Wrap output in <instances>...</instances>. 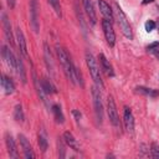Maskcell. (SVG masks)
<instances>
[{"label": "cell", "mask_w": 159, "mask_h": 159, "mask_svg": "<svg viewBox=\"0 0 159 159\" xmlns=\"http://www.w3.org/2000/svg\"><path fill=\"white\" fill-rule=\"evenodd\" d=\"M56 55H57V58L60 61V65L62 67V71L65 73V76L67 77L68 81H71L72 83H76V77H75V65L70 57V55L67 53V51L60 46V45H56Z\"/></svg>", "instance_id": "1"}, {"label": "cell", "mask_w": 159, "mask_h": 159, "mask_svg": "<svg viewBox=\"0 0 159 159\" xmlns=\"http://www.w3.org/2000/svg\"><path fill=\"white\" fill-rule=\"evenodd\" d=\"M86 63H87V67L89 70V73H91V77L92 80L94 81L96 86L98 88H104V83H103V80H102V76H101V70H99V65L96 60V57L91 53V52H86Z\"/></svg>", "instance_id": "2"}, {"label": "cell", "mask_w": 159, "mask_h": 159, "mask_svg": "<svg viewBox=\"0 0 159 159\" xmlns=\"http://www.w3.org/2000/svg\"><path fill=\"white\" fill-rule=\"evenodd\" d=\"M113 11H114L116 20H117V22H118V25H119V27H120L123 35H124L127 39L132 40V39H133V32H132V27H130V25H129V21H128V19H127L125 14H124L123 10L119 7V5L116 4V2H114V10H113Z\"/></svg>", "instance_id": "3"}, {"label": "cell", "mask_w": 159, "mask_h": 159, "mask_svg": "<svg viewBox=\"0 0 159 159\" xmlns=\"http://www.w3.org/2000/svg\"><path fill=\"white\" fill-rule=\"evenodd\" d=\"M92 93V99H93V107H94V114H96V119L98 123H102L103 119V103H102V96H101V91L97 86H93L91 89Z\"/></svg>", "instance_id": "4"}, {"label": "cell", "mask_w": 159, "mask_h": 159, "mask_svg": "<svg viewBox=\"0 0 159 159\" xmlns=\"http://www.w3.org/2000/svg\"><path fill=\"white\" fill-rule=\"evenodd\" d=\"M107 114H108V118H109V122L112 123V125L119 127V116L117 112L116 102L112 96H108V98H107Z\"/></svg>", "instance_id": "5"}, {"label": "cell", "mask_w": 159, "mask_h": 159, "mask_svg": "<svg viewBox=\"0 0 159 159\" xmlns=\"http://www.w3.org/2000/svg\"><path fill=\"white\" fill-rule=\"evenodd\" d=\"M30 24L32 30L37 34L40 30V21H39V1L30 0Z\"/></svg>", "instance_id": "6"}, {"label": "cell", "mask_w": 159, "mask_h": 159, "mask_svg": "<svg viewBox=\"0 0 159 159\" xmlns=\"http://www.w3.org/2000/svg\"><path fill=\"white\" fill-rule=\"evenodd\" d=\"M102 29H103V34H104V37H106V41H107L108 46L113 47L114 43H116V34H114L112 22L104 19L102 21Z\"/></svg>", "instance_id": "7"}, {"label": "cell", "mask_w": 159, "mask_h": 159, "mask_svg": "<svg viewBox=\"0 0 159 159\" xmlns=\"http://www.w3.org/2000/svg\"><path fill=\"white\" fill-rule=\"evenodd\" d=\"M1 25H2V30H4V35H5L6 40L11 45H14V34L11 30V24H10V20L5 11H1Z\"/></svg>", "instance_id": "8"}, {"label": "cell", "mask_w": 159, "mask_h": 159, "mask_svg": "<svg viewBox=\"0 0 159 159\" xmlns=\"http://www.w3.org/2000/svg\"><path fill=\"white\" fill-rule=\"evenodd\" d=\"M19 140H20V145H21L22 152H24V157L26 159H34L35 158V153H34L32 147H31L30 142L27 140V138L24 134H19Z\"/></svg>", "instance_id": "9"}, {"label": "cell", "mask_w": 159, "mask_h": 159, "mask_svg": "<svg viewBox=\"0 0 159 159\" xmlns=\"http://www.w3.org/2000/svg\"><path fill=\"white\" fill-rule=\"evenodd\" d=\"M15 36H16V42H17V46H19V50L21 52V55L24 57H29L27 55V45H26V40H25V36H24V32L20 27H17L15 30Z\"/></svg>", "instance_id": "10"}, {"label": "cell", "mask_w": 159, "mask_h": 159, "mask_svg": "<svg viewBox=\"0 0 159 159\" xmlns=\"http://www.w3.org/2000/svg\"><path fill=\"white\" fill-rule=\"evenodd\" d=\"M1 56H2L4 61L6 62V65L9 67H11L14 71H16V56L12 53V51L7 46H2Z\"/></svg>", "instance_id": "11"}, {"label": "cell", "mask_w": 159, "mask_h": 159, "mask_svg": "<svg viewBox=\"0 0 159 159\" xmlns=\"http://www.w3.org/2000/svg\"><path fill=\"white\" fill-rule=\"evenodd\" d=\"M123 123H124L125 130L129 132V133H133V130H134V117H133V113H132L130 108H128V107H124Z\"/></svg>", "instance_id": "12"}, {"label": "cell", "mask_w": 159, "mask_h": 159, "mask_svg": "<svg viewBox=\"0 0 159 159\" xmlns=\"http://www.w3.org/2000/svg\"><path fill=\"white\" fill-rule=\"evenodd\" d=\"M5 143H6V148H7V153L10 155V158H19V153L16 149V144H15V139L12 138V135L10 133H5Z\"/></svg>", "instance_id": "13"}, {"label": "cell", "mask_w": 159, "mask_h": 159, "mask_svg": "<svg viewBox=\"0 0 159 159\" xmlns=\"http://www.w3.org/2000/svg\"><path fill=\"white\" fill-rule=\"evenodd\" d=\"M97 2H98V7H99V11H101V14L103 15V17H104L106 20H108V21L112 22V21L114 20V15H113L112 7H111L104 0H98Z\"/></svg>", "instance_id": "14"}, {"label": "cell", "mask_w": 159, "mask_h": 159, "mask_svg": "<svg viewBox=\"0 0 159 159\" xmlns=\"http://www.w3.org/2000/svg\"><path fill=\"white\" fill-rule=\"evenodd\" d=\"M82 4H83V7H84V11L87 14V17L89 19L91 24L94 25L97 22V15H96L94 6H93L92 0H82Z\"/></svg>", "instance_id": "15"}, {"label": "cell", "mask_w": 159, "mask_h": 159, "mask_svg": "<svg viewBox=\"0 0 159 159\" xmlns=\"http://www.w3.org/2000/svg\"><path fill=\"white\" fill-rule=\"evenodd\" d=\"M98 58H99V63H101V70H103V72L108 77H113L114 76V71H113V67H112L111 62L107 60V57L103 53H99Z\"/></svg>", "instance_id": "16"}, {"label": "cell", "mask_w": 159, "mask_h": 159, "mask_svg": "<svg viewBox=\"0 0 159 159\" xmlns=\"http://www.w3.org/2000/svg\"><path fill=\"white\" fill-rule=\"evenodd\" d=\"M63 142H65L71 149H73V150H76V152H80V150H81V147H80L77 139L73 137V134H72L71 132H65V133H63Z\"/></svg>", "instance_id": "17"}, {"label": "cell", "mask_w": 159, "mask_h": 159, "mask_svg": "<svg viewBox=\"0 0 159 159\" xmlns=\"http://www.w3.org/2000/svg\"><path fill=\"white\" fill-rule=\"evenodd\" d=\"M1 87L4 89V92L6 94H11L14 93L15 91V86H14V82L11 81V78H9L6 75H1Z\"/></svg>", "instance_id": "18"}, {"label": "cell", "mask_w": 159, "mask_h": 159, "mask_svg": "<svg viewBox=\"0 0 159 159\" xmlns=\"http://www.w3.org/2000/svg\"><path fill=\"white\" fill-rule=\"evenodd\" d=\"M15 72H16L17 76L20 77L21 82L25 84L27 77H26V71H25V67H24V63H22L21 57H16V71H15Z\"/></svg>", "instance_id": "19"}, {"label": "cell", "mask_w": 159, "mask_h": 159, "mask_svg": "<svg viewBox=\"0 0 159 159\" xmlns=\"http://www.w3.org/2000/svg\"><path fill=\"white\" fill-rule=\"evenodd\" d=\"M41 86H42L43 91H45L47 94H53V93L57 92L56 87H55V86L52 84V82H51L48 78H46V77H43V78L41 80Z\"/></svg>", "instance_id": "20"}, {"label": "cell", "mask_w": 159, "mask_h": 159, "mask_svg": "<svg viewBox=\"0 0 159 159\" xmlns=\"http://www.w3.org/2000/svg\"><path fill=\"white\" fill-rule=\"evenodd\" d=\"M43 55H45V62H46V66L48 68V71H53V63H52V55L50 52V47L47 43H43Z\"/></svg>", "instance_id": "21"}, {"label": "cell", "mask_w": 159, "mask_h": 159, "mask_svg": "<svg viewBox=\"0 0 159 159\" xmlns=\"http://www.w3.org/2000/svg\"><path fill=\"white\" fill-rule=\"evenodd\" d=\"M51 111H52V113H53V117H55L56 122L60 123V124H62V123L65 122V116H63V113H62L61 107H60L58 104H53Z\"/></svg>", "instance_id": "22"}, {"label": "cell", "mask_w": 159, "mask_h": 159, "mask_svg": "<svg viewBox=\"0 0 159 159\" xmlns=\"http://www.w3.org/2000/svg\"><path fill=\"white\" fill-rule=\"evenodd\" d=\"M14 118H15L17 122H24L25 116H24V111H22L21 104H16V106H15V109H14Z\"/></svg>", "instance_id": "23"}, {"label": "cell", "mask_w": 159, "mask_h": 159, "mask_svg": "<svg viewBox=\"0 0 159 159\" xmlns=\"http://www.w3.org/2000/svg\"><path fill=\"white\" fill-rule=\"evenodd\" d=\"M39 145H40V149H41L42 153H45V152L47 150L48 143H47V139H46L45 133H40V134H39Z\"/></svg>", "instance_id": "24"}, {"label": "cell", "mask_w": 159, "mask_h": 159, "mask_svg": "<svg viewBox=\"0 0 159 159\" xmlns=\"http://www.w3.org/2000/svg\"><path fill=\"white\" fill-rule=\"evenodd\" d=\"M135 91L138 93H142V94H145V96H152V97H155L158 94L157 91H154L152 88H147V87H137Z\"/></svg>", "instance_id": "25"}, {"label": "cell", "mask_w": 159, "mask_h": 159, "mask_svg": "<svg viewBox=\"0 0 159 159\" xmlns=\"http://www.w3.org/2000/svg\"><path fill=\"white\" fill-rule=\"evenodd\" d=\"M48 2H50V5L52 6V9L55 10L56 15L61 17V16H62V11H61V4H60V0H48Z\"/></svg>", "instance_id": "26"}, {"label": "cell", "mask_w": 159, "mask_h": 159, "mask_svg": "<svg viewBox=\"0 0 159 159\" xmlns=\"http://www.w3.org/2000/svg\"><path fill=\"white\" fill-rule=\"evenodd\" d=\"M150 157L159 158V145L157 143H152V145H150Z\"/></svg>", "instance_id": "27"}, {"label": "cell", "mask_w": 159, "mask_h": 159, "mask_svg": "<svg viewBox=\"0 0 159 159\" xmlns=\"http://www.w3.org/2000/svg\"><path fill=\"white\" fill-rule=\"evenodd\" d=\"M155 22L153 21V20H148L145 24H144V27H145V31L147 32H150V31H153L154 29H155Z\"/></svg>", "instance_id": "28"}, {"label": "cell", "mask_w": 159, "mask_h": 159, "mask_svg": "<svg viewBox=\"0 0 159 159\" xmlns=\"http://www.w3.org/2000/svg\"><path fill=\"white\" fill-rule=\"evenodd\" d=\"M75 77H76V82H78L81 86H83V78H82V73L78 71V68L75 66Z\"/></svg>", "instance_id": "29"}, {"label": "cell", "mask_w": 159, "mask_h": 159, "mask_svg": "<svg viewBox=\"0 0 159 159\" xmlns=\"http://www.w3.org/2000/svg\"><path fill=\"white\" fill-rule=\"evenodd\" d=\"M148 51H154V50H159V42L158 41H155V42H153V43H150L148 47Z\"/></svg>", "instance_id": "30"}, {"label": "cell", "mask_w": 159, "mask_h": 159, "mask_svg": "<svg viewBox=\"0 0 159 159\" xmlns=\"http://www.w3.org/2000/svg\"><path fill=\"white\" fill-rule=\"evenodd\" d=\"M6 1H7V5H9L10 9H14V7H15V5H16V0H6Z\"/></svg>", "instance_id": "31"}, {"label": "cell", "mask_w": 159, "mask_h": 159, "mask_svg": "<svg viewBox=\"0 0 159 159\" xmlns=\"http://www.w3.org/2000/svg\"><path fill=\"white\" fill-rule=\"evenodd\" d=\"M154 0H143V4L145 5V4H149V2H153Z\"/></svg>", "instance_id": "32"}]
</instances>
